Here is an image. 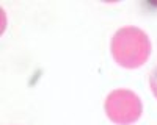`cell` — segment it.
I'll use <instances>...</instances> for the list:
<instances>
[{"label": "cell", "mask_w": 157, "mask_h": 125, "mask_svg": "<svg viewBox=\"0 0 157 125\" xmlns=\"http://www.w3.org/2000/svg\"><path fill=\"white\" fill-rule=\"evenodd\" d=\"M107 117L116 125H130L141 117L143 105L140 97L130 89H115L104 102Z\"/></svg>", "instance_id": "2"}, {"label": "cell", "mask_w": 157, "mask_h": 125, "mask_svg": "<svg viewBox=\"0 0 157 125\" xmlns=\"http://www.w3.org/2000/svg\"><path fill=\"white\" fill-rule=\"evenodd\" d=\"M112 56L113 59L126 69L141 67L151 56V39L138 27H123L118 28L112 38Z\"/></svg>", "instance_id": "1"}, {"label": "cell", "mask_w": 157, "mask_h": 125, "mask_svg": "<svg viewBox=\"0 0 157 125\" xmlns=\"http://www.w3.org/2000/svg\"><path fill=\"white\" fill-rule=\"evenodd\" d=\"M149 86H151V91H152L154 97L157 98V66L149 73Z\"/></svg>", "instance_id": "3"}]
</instances>
